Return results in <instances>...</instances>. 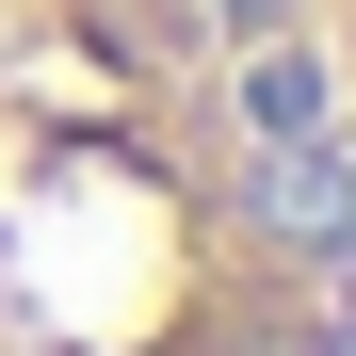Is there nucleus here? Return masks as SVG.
Listing matches in <instances>:
<instances>
[{
  "instance_id": "nucleus-1",
  "label": "nucleus",
  "mask_w": 356,
  "mask_h": 356,
  "mask_svg": "<svg viewBox=\"0 0 356 356\" xmlns=\"http://www.w3.org/2000/svg\"><path fill=\"white\" fill-rule=\"evenodd\" d=\"M0 356H356L324 0H0Z\"/></svg>"
}]
</instances>
